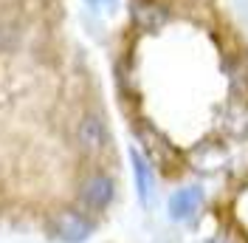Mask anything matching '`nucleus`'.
Listing matches in <instances>:
<instances>
[{
    "instance_id": "nucleus-2",
    "label": "nucleus",
    "mask_w": 248,
    "mask_h": 243,
    "mask_svg": "<svg viewBox=\"0 0 248 243\" xmlns=\"http://www.w3.org/2000/svg\"><path fill=\"white\" fill-rule=\"evenodd\" d=\"M198 215L206 243H248V147L217 175Z\"/></svg>"
},
{
    "instance_id": "nucleus-1",
    "label": "nucleus",
    "mask_w": 248,
    "mask_h": 243,
    "mask_svg": "<svg viewBox=\"0 0 248 243\" xmlns=\"http://www.w3.org/2000/svg\"><path fill=\"white\" fill-rule=\"evenodd\" d=\"M113 88L158 181L217 178L248 147V26L229 0H127Z\"/></svg>"
}]
</instances>
